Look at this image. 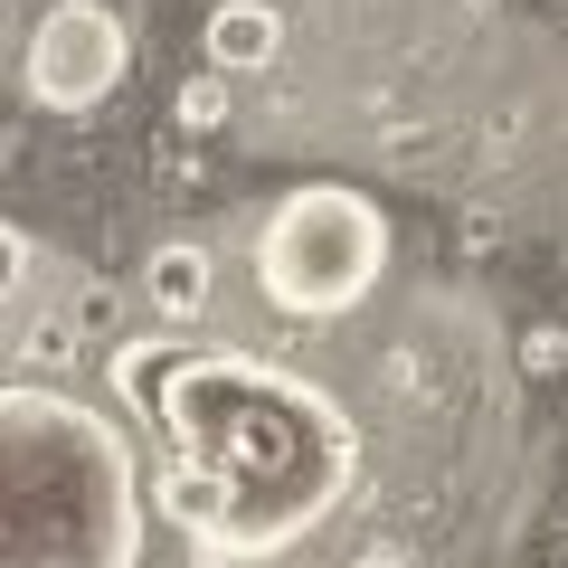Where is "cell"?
Masks as SVG:
<instances>
[{
  "label": "cell",
  "instance_id": "obj_1",
  "mask_svg": "<svg viewBox=\"0 0 568 568\" xmlns=\"http://www.w3.org/2000/svg\"><path fill=\"white\" fill-rule=\"evenodd\" d=\"M171 511L219 549H284L304 540L351 484V417L294 369L265 361H171L162 379Z\"/></svg>",
  "mask_w": 568,
  "mask_h": 568
},
{
  "label": "cell",
  "instance_id": "obj_2",
  "mask_svg": "<svg viewBox=\"0 0 568 568\" xmlns=\"http://www.w3.org/2000/svg\"><path fill=\"white\" fill-rule=\"evenodd\" d=\"M133 455L58 388H0V568H133Z\"/></svg>",
  "mask_w": 568,
  "mask_h": 568
},
{
  "label": "cell",
  "instance_id": "obj_3",
  "mask_svg": "<svg viewBox=\"0 0 568 568\" xmlns=\"http://www.w3.org/2000/svg\"><path fill=\"white\" fill-rule=\"evenodd\" d=\"M379 265H388V219L361 200V190H342V181L294 190V200L256 227V284H265V304L304 313V323L351 313L369 284H379Z\"/></svg>",
  "mask_w": 568,
  "mask_h": 568
},
{
  "label": "cell",
  "instance_id": "obj_4",
  "mask_svg": "<svg viewBox=\"0 0 568 568\" xmlns=\"http://www.w3.org/2000/svg\"><path fill=\"white\" fill-rule=\"evenodd\" d=\"M123 67H133V39H123L114 10H104V0H58V10H39V29H29L20 85L48 114H85V104H104L123 85Z\"/></svg>",
  "mask_w": 568,
  "mask_h": 568
},
{
  "label": "cell",
  "instance_id": "obj_5",
  "mask_svg": "<svg viewBox=\"0 0 568 568\" xmlns=\"http://www.w3.org/2000/svg\"><path fill=\"white\" fill-rule=\"evenodd\" d=\"M284 58V10L275 0H219L209 10V67L219 77H265Z\"/></svg>",
  "mask_w": 568,
  "mask_h": 568
},
{
  "label": "cell",
  "instance_id": "obj_6",
  "mask_svg": "<svg viewBox=\"0 0 568 568\" xmlns=\"http://www.w3.org/2000/svg\"><path fill=\"white\" fill-rule=\"evenodd\" d=\"M209 246H190V237H171V246H152L142 256V304L162 313V323H190V313H209Z\"/></svg>",
  "mask_w": 568,
  "mask_h": 568
},
{
  "label": "cell",
  "instance_id": "obj_7",
  "mask_svg": "<svg viewBox=\"0 0 568 568\" xmlns=\"http://www.w3.org/2000/svg\"><path fill=\"white\" fill-rule=\"evenodd\" d=\"M181 123H190V133H219V123H227V77H219V67L181 85Z\"/></svg>",
  "mask_w": 568,
  "mask_h": 568
},
{
  "label": "cell",
  "instance_id": "obj_8",
  "mask_svg": "<svg viewBox=\"0 0 568 568\" xmlns=\"http://www.w3.org/2000/svg\"><path fill=\"white\" fill-rule=\"evenodd\" d=\"M20 284H29V237L0 227V304H20Z\"/></svg>",
  "mask_w": 568,
  "mask_h": 568
},
{
  "label": "cell",
  "instance_id": "obj_9",
  "mask_svg": "<svg viewBox=\"0 0 568 568\" xmlns=\"http://www.w3.org/2000/svg\"><path fill=\"white\" fill-rule=\"evenodd\" d=\"M351 568H398V559H351Z\"/></svg>",
  "mask_w": 568,
  "mask_h": 568
}]
</instances>
